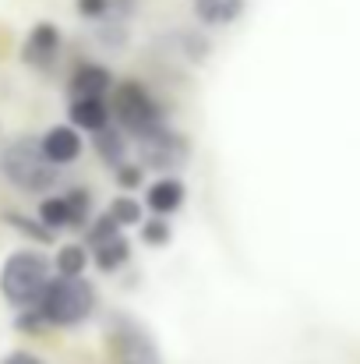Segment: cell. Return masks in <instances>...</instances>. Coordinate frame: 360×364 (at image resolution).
<instances>
[{
	"mask_svg": "<svg viewBox=\"0 0 360 364\" xmlns=\"http://www.w3.org/2000/svg\"><path fill=\"white\" fill-rule=\"evenodd\" d=\"M46 326H78L96 311V287L89 279H50L43 301L36 304Z\"/></svg>",
	"mask_w": 360,
	"mask_h": 364,
	"instance_id": "cell-1",
	"label": "cell"
},
{
	"mask_svg": "<svg viewBox=\"0 0 360 364\" xmlns=\"http://www.w3.org/2000/svg\"><path fill=\"white\" fill-rule=\"evenodd\" d=\"M50 287V265L43 255L36 251H14L0 272V290L11 304L18 308H28V304H39L43 294Z\"/></svg>",
	"mask_w": 360,
	"mask_h": 364,
	"instance_id": "cell-2",
	"label": "cell"
},
{
	"mask_svg": "<svg viewBox=\"0 0 360 364\" xmlns=\"http://www.w3.org/2000/svg\"><path fill=\"white\" fill-rule=\"evenodd\" d=\"M0 170L7 173L11 184L25 188V191H50L57 184V170L53 163L43 156V145L39 141H14L11 149H4L0 156Z\"/></svg>",
	"mask_w": 360,
	"mask_h": 364,
	"instance_id": "cell-3",
	"label": "cell"
},
{
	"mask_svg": "<svg viewBox=\"0 0 360 364\" xmlns=\"http://www.w3.org/2000/svg\"><path fill=\"white\" fill-rule=\"evenodd\" d=\"M114 117L120 121L124 131H131L138 138H148V134H156L163 127V114H159L156 100L138 82H120L117 85V92H114Z\"/></svg>",
	"mask_w": 360,
	"mask_h": 364,
	"instance_id": "cell-4",
	"label": "cell"
},
{
	"mask_svg": "<svg viewBox=\"0 0 360 364\" xmlns=\"http://www.w3.org/2000/svg\"><path fill=\"white\" fill-rule=\"evenodd\" d=\"M141 159H145V166H152L159 173H170V170H177L187 159V141L177 131L159 127L156 134L141 138Z\"/></svg>",
	"mask_w": 360,
	"mask_h": 364,
	"instance_id": "cell-5",
	"label": "cell"
},
{
	"mask_svg": "<svg viewBox=\"0 0 360 364\" xmlns=\"http://www.w3.org/2000/svg\"><path fill=\"white\" fill-rule=\"evenodd\" d=\"M39 145H43V156H46L53 166H60V163H75V159L82 156V138H78V131L67 127V124L50 127V131L43 134Z\"/></svg>",
	"mask_w": 360,
	"mask_h": 364,
	"instance_id": "cell-6",
	"label": "cell"
},
{
	"mask_svg": "<svg viewBox=\"0 0 360 364\" xmlns=\"http://www.w3.org/2000/svg\"><path fill=\"white\" fill-rule=\"evenodd\" d=\"M110 89H114V78H110V71L99 68V64H82V68L71 75V92H75V100H103Z\"/></svg>",
	"mask_w": 360,
	"mask_h": 364,
	"instance_id": "cell-7",
	"label": "cell"
},
{
	"mask_svg": "<svg viewBox=\"0 0 360 364\" xmlns=\"http://www.w3.org/2000/svg\"><path fill=\"white\" fill-rule=\"evenodd\" d=\"M145 205L156 213V216H170V213H177L180 205H184V184L177 181V177H159L152 188H148V195H145Z\"/></svg>",
	"mask_w": 360,
	"mask_h": 364,
	"instance_id": "cell-8",
	"label": "cell"
},
{
	"mask_svg": "<svg viewBox=\"0 0 360 364\" xmlns=\"http://www.w3.org/2000/svg\"><path fill=\"white\" fill-rule=\"evenodd\" d=\"M57 46H60V32L43 21V25L32 28V36H28V43H25V60L36 64V68H46V64L53 60Z\"/></svg>",
	"mask_w": 360,
	"mask_h": 364,
	"instance_id": "cell-9",
	"label": "cell"
},
{
	"mask_svg": "<svg viewBox=\"0 0 360 364\" xmlns=\"http://www.w3.org/2000/svg\"><path fill=\"white\" fill-rule=\"evenodd\" d=\"M71 121L78 124L82 131L99 134L103 127H110V110L103 100H75L71 103Z\"/></svg>",
	"mask_w": 360,
	"mask_h": 364,
	"instance_id": "cell-10",
	"label": "cell"
},
{
	"mask_svg": "<svg viewBox=\"0 0 360 364\" xmlns=\"http://www.w3.org/2000/svg\"><path fill=\"white\" fill-rule=\"evenodd\" d=\"M244 0H195V14L205 25H230L234 18H240Z\"/></svg>",
	"mask_w": 360,
	"mask_h": 364,
	"instance_id": "cell-11",
	"label": "cell"
},
{
	"mask_svg": "<svg viewBox=\"0 0 360 364\" xmlns=\"http://www.w3.org/2000/svg\"><path fill=\"white\" fill-rule=\"evenodd\" d=\"M53 265H57L60 276H67V279H82V272H85V265H89V251H85L82 244H64V247L57 251Z\"/></svg>",
	"mask_w": 360,
	"mask_h": 364,
	"instance_id": "cell-12",
	"label": "cell"
},
{
	"mask_svg": "<svg viewBox=\"0 0 360 364\" xmlns=\"http://www.w3.org/2000/svg\"><path fill=\"white\" fill-rule=\"evenodd\" d=\"M96 251V265L103 269V272H117L120 265L131 258V244L124 241V237H114V241L99 244V247H92Z\"/></svg>",
	"mask_w": 360,
	"mask_h": 364,
	"instance_id": "cell-13",
	"label": "cell"
},
{
	"mask_svg": "<svg viewBox=\"0 0 360 364\" xmlns=\"http://www.w3.org/2000/svg\"><path fill=\"white\" fill-rule=\"evenodd\" d=\"M96 149H99V156H103V163H110V166H124V156H127V149H124V134H120L117 127H103L99 134H96Z\"/></svg>",
	"mask_w": 360,
	"mask_h": 364,
	"instance_id": "cell-14",
	"label": "cell"
},
{
	"mask_svg": "<svg viewBox=\"0 0 360 364\" xmlns=\"http://www.w3.org/2000/svg\"><path fill=\"white\" fill-rule=\"evenodd\" d=\"M39 220L46 230H57V227H71V209H67V198H46L39 205Z\"/></svg>",
	"mask_w": 360,
	"mask_h": 364,
	"instance_id": "cell-15",
	"label": "cell"
},
{
	"mask_svg": "<svg viewBox=\"0 0 360 364\" xmlns=\"http://www.w3.org/2000/svg\"><path fill=\"white\" fill-rule=\"evenodd\" d=\"M110 216L117 220L120 227H134V223H141V205L134 198L120 195L117 202H110Z\"/></svg>",
	"mask_w": 360,
	"mask_h": 364,
	"instance_id": "cell-16",
	"label": "cell"
},
{
	"mask_svg": "<svg viewBox=\"0 0 360 364\" xmlns=\"http://www.w3.org/2000/svg\"><path fill=\"white\" fill-rule=\"evenodd\" d=\"M114 237H120V223L107 213V216H99V220L92 223V230H89V244H92V247H99V244L114 241Z\"/></svg>",
	"mask_w": 360,
	"mask_h": 364,
	"instance_id": "cell-17",
	"label": "cell"
},
{
	"mask_svg": "<svg viewBox=\"0 0 360 364\" xmlns=\"http://www.w3.org/2000/svg\"><path fill=\"white\" fill-rule=\"evenodd\" d=\"M64 198H67V209H71V227H82L89 220V191L85 188H75Z\"/></svg>",
	"mask_w": 360,
	"mask_h": 364,
	"instance_id": "cell-18",
	"label": "cell"
},
{
	"mask_svg": "<svg viewBox=\"0 0 360 364\" xmlns=\"http://www.w3.org/2000/svg\"><path fill=\"white\" fill-rule=\"evenodd\" d=\"M141 241L152 244V247H163V244H170V223H166L163 216H156V220L141 223Z\"/></svg>",
	"mask_w": 360,
	"mask_h": 364,
	"instance_id": "cell-19",
	"label": "cell"
},
{
	"mask_svg": "<svg viewBox=\"0 0 360 364\" xmlns=\"http://www.w3.org/2000/svg\"><path fill=\"white\" fill-rule=\"evenodd\" d=\"M114 7V0H78V14L82 18H107Z\"/></svg>",
	"mask_w": 360,
	"mask_h": 364,
	"instance_id": "cell-20",
	"label": "cell"
},
{
	"mask_svg": "<svg viewBox=\"0 0 360 364\" xmlns=\"http://www.w3.org/2000/svg\"><path fill=\"white\" fill-rule=\"evenodd\" d=\"M7 220H11L14 227H21L28 237H36V241H53V234H50L43 223H32V220H21V216H7Z\"/></svg>",
	"mask_w": 360,
	"mask_h": 364,
	"instance_id": "cell-21",
	"label": "cell"
},
{
	"mask_svg": "<svg viewBox=\"0 0 360 364\" xmlns=\"http://www.w3.org/2000/svg\"><path fill=\"white\" fill-rule=\"evenodd\" d=\"M117 184L120 188H127V191H131V188H138V184H141V166L124 163V166L117 170Z\"/></svg>",
	"mask_w": 360,
	"mask_h": 364,
	"instance_id": "cell-22",
	"label": "cell"
},
{
	"mask_svg": "<svg viewBox=\"0 0 360 364\" xmlns=\"http://www.w3.org/2000/svg\"><path fill=\"white\" fill-rule=\"evenodd\" d=\"M43 326H46V322H43L39 311H25V315L18 318V329H21V333H39Z\"/></svg>",
	"mask_w": 360,
	"mask_h": 364,
	"instance_id": "cell-23",
	"label": "cell"
},
{
	"mask_svg": "<svg viewBox=\"0 0 360 364\" xmlns=\"http://www.w3.org/2000/svg\"><path fill=\"white\" fill-rule=\"evenodd\" d=\"M0 364H43L36 354H28V350H14V354H7Z\"/></svg>",
	"mask_w": 360,
	"mask_h": 364,
	"instance_id": "cell-24",
	"label": "cell"
}]
</instances>
